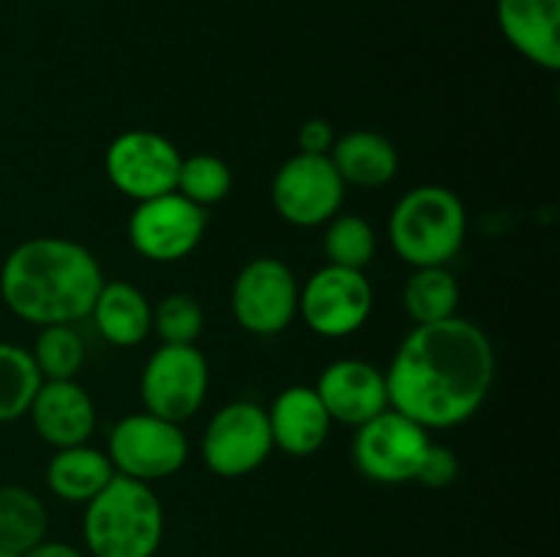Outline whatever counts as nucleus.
<instances>
[{"mask_svg":"<svg viewBox=\"0 0 560 557\" xmlns=\"http://www.w3.org/2000/svg\"><path fill=\"white\" fill-rule=\"evenodd\" d=\"M495 382V349L463 317L416 325L386 371L388 407L419 426L448 429L474 418Z\"/></svg>","mask_w":560,"mask_h":557,"instance_id":"1","label":"nucleus"},{"mask_svg":"<svg viewBox=\"0 0 560 557\" xmlns=\"http://www.w3.org/2000/svg\"><path fill=\"white\" fill-rule=\"evenodd\" d=\"M102 265L82 244L58 235L22 240L0 268L5 309L31 325H71L91 315Z\"/></svg>","mask_w":560,"mask_h":557,"instance_id":"2","label":"nucleus"},{"mask_svg":"<svg viewBox=\"0 0 560 557\" xmlns=\"http://www.w3.org/2000/svg\"><path fill=\"white\" fill-rule=\"evenodd\" d=\"M82 538L91 557H153L164 538V508L151 484L115 478L85 502Z\"/></svg>","mask_w":560,"mask_h":557,"instance_id":"3","label":"nucleus"},{"mask_svg":"<svg viewBox=\"0 0 560 557\" xmlns=\"http://www.w3.org/2000/svg\"><path fill=\"white\" fill-rule=\"evenodd\" d=\"M468 233L465 205L448 186L424 183L410 189L394 205L388 238L410 268L448 265L463 249Z\"/></svg>","mask_w":560,"mask_h":557,"instance_id":"4","label":"nucleus"},{"mask_svg":"<svg viewBox=\"0 0 560 557\" xmlns=\"http://www.w3.org/2000/svg\"><path fill=\"white\" fill-rule=\"evenodd\" d=\"M107 457L118 475L153 484L184 467L189 459V440L180 424L142 410L113 426Z\"/></svg>","mask_w":560,"mask_h":557,"instance_id":"5","label":"nucleus"},{"mask_svg":"<svg viewBox=\"0 0 560 557\" xmlns=\"http://www.w3.org/2000/svg\"><path fill=\"white\" fill-rule=\"evenodd\" d=\"M271 451L273 440L266 410L246 399L219 407L202 431V462L219 478H244L255 473Z\"/></svg>","mask_w":560,"mask_h":557,"instance_id":"6","label":"nucleus"},{"mask_svg":"<svg viewBox=\"0 0 560 557\" xmlns=\"http://www.w3.org/2000/svg\"><path fill=\"white\" fill-rule=\"evenodd\" d=\"M430 442V431L424 426L394 407H386L366 424L355 426V470L375 484H408L416 478Z\"/></svg>","mask_w":560,"mask_h":557,"instance_id":"7","label":"nucleus"},{"mask_svg":"<svg viewBox=\"0 0 560 557\" xmlns=\"http://www.w3.org/2000/svg\"><path fill=\"white\" fill-rule=\"evenodd\" d=\"M375 293L364 271L323 265L299 289V315L317 336L345 339L361 331L372 315Z\"/></svg>","mask_w":560,"mask_h":557,"instance_id":"8","label":"nucleus"},{"mask_svg":"<svg viewBox=\"0 0 560 557\" xmlns=\"http://www.w3.org/2000/svg\"><path fill=\"white\" fill-rule=\"evenodd\" d=\"M208 380V360L195 344H162L142 369V404L159 418L184 424L206 402Z\"/></svg>","mask_w":560,"mask_h":557,"instance_id":"9","label":"nucleus"},{"mask_svg":"<svg viewBox=\"0 0 560 557\" xmlns=\"http://www.w3.org/2000/svg\"><path fill=\"white\" fill-rule=\"evenodd\" d=\"M299 282L277 257H255L238 271L230 293L235 322L255 336H277L299 315Z\"/></svg>","mask_w":560,"mask_h":557,"instance_id":"10","label":"nucleus"},{"mask_svg":"<svg viewBox=\"0 0 560 557\" xmlns=\"http://www.w3.org/2000/svg\"><path fill=\"white\" fill-rule=\"evenodd\" d=\"M206 227V208L167 191L137 202L129 216V244L148 262H178L200 246Z\"/></svg>","mask_w":560,"mask_h":557,"instance_id":"11","label":"nucleus"},{"mask_svg":"<svg viewBox=\"0 0 560 557\" xmlns=\"http://www.w3.org/2000/svg\"><path fill=\"white\" fill-rule=\"evenodd\" d=\"M180 153L159 131L131 129L115 137L104 153V169L115 189L129 200L142 202L175 191Z\"/></svg>","mask_w":560,"mask_h":557,"instance_id":"12","label":"nucleus"},{"mask_svg":"<svg viewBox=\"0 0 560 557\" xmlns=\"http://www.w3.org/2000/svg\"><path fill=\"white\" fill-rule=\"evenodd\" d=\"M271 200L293 227H320L342 211L345 183L328 156L295 153L273 175Z\"/></svg>","mask_w":560,"mask_h":557,"instance_id":"13","label":"nucleus"},{"mask_svg":"<svg viewBox=\"0 0 560 557\" xmlns=\"http://www.w3.org/2000/svg\"><path fill=\"white\" fill-rule=\"evenodd\" d=\"M331 420L361 426L388 407L386 375L361 358H339L320 371L315 386Z\"/></svg>","mask_w":560,"mask_h":557,"instance_id":"14","label":"nucleus"},{"mask_svg":"<svg viewBox=\"0 0 560 557\" xmlns=\"http://www.w3.org/2000/svg\"><path fill=\"white\" fill-rule=\"evenodd\" d=\"M27 415L55 451L82 446L96 429V404L77 380H44Z\"/></svg>","mask_w":560,"mask_h":557,"instance_id":"15","label":"nucleus"},{"mask_svg":"<svg viewBox=\"0 0 560 557\" xmlns=\"http://www.w3.org/2000/svg\"><path fill=\"white\" fill-rule=\"evenodd\" d=\"M273 448L288 457H312L331 431V415L317 396L315 386H288L266 410Z\"/></svg>","mask_w":560,"mask_h":557,"instance_id":"16","label":"nucleus"},{"mask_svg":"<svg viewBox=\"0 0 560 557\" xmlns=\"http://www.w3.org/2000/svg\"><path fill=\"white\" fill-rule=\"evenodd\" d=\"M503 38L539 69H560V0H498Z\"/></svg>","mask_w":560,"mask_h":557,"instance_id":"17","label":"nucleus"},{"mask_svg":"<svg viewBox=\"0 0 560 557\" xmlns=\"http://www.w3.org/2000/svg\"><path fill=\"white\" fill-rule=\"evenodd\" d=\"M328 158L345 186L350 183L361 189H381L392 183L399 169V153L394 142L370 129L348 131L334 140Z\"/></svg>","mask_w":560,"mask_h":557,"instance_id":"18","label":"nucleus"},{"mask_svg":"<svg viewBox=\"0 0 560 557\" xmlns=\"http://www.w3.org/2000/svg\"><path fill=\"white\" fill-rule=\"evenodd\" d=\"M88 317H93V325L104 342L115 347H137L151 333L153 306L135 284L104 282Z\"/></svg>","mask_w":560,"mask_h":557,"instance_id":"19","label":"nucleus"},{"mask_svg":"<svg viewBox=\"0 0 560 557\" xmlns=\"http://www.w3.org/2000/svg\"><path fill=\"white\" fill-rule=\"evenodd\" d=\"M115 478V467L107 451L88 446L58 448L47 464V486L58 500L85 506L91 502L109 481Z\"/></svg>","mask_w":560,"mask_h":557,"instance_id":"20","label":"nucleus"},{"mask_svg":"<svg viewBox=\"0 0 560 557\" xmlns=\"http://www.w3.org/2000/svg\"><path fill=\"white\" fill-rule=\"evenodd\" d=\"M47 508L27 486H0V546L25 555L47 538Z\"/></svg>","mask_w":560,"mask_h":557,"instance_id":"21","label":"nucleus"},{"mask_svg":"<svg viewBox=\"0 0 560 557\" xmlns=\"http://www.w3.org/2000/svg\"><path fill=\"white\" fill-rule=\"evenodd\" d=\"M402 306L416 325L457 317L459 282L446 265L413 268L402 287Z\"/></svg>","mask_w":560,"mask_h":557,"instance_id":"22","label":"nucleus"},{"mask_svg":"<svg viewBox=\"0 0 560 557\" xmlns=\"http://www.w3.org/2000/svg\"><path fill=\"white\" fill-rule=\"evenodd\" d=\"M42 382L44 377L31 349L0 342V424L27 415Z\"/></svg>","mask_w":560,"mask_h":557,"instance_id":"23","label":"nucleus"},{"mask_svg":"<svg viewBox=\"0 0 560 557\" xmlns=\"http://www.w3.org/2000/svg\"><path fill=\"white\" fill-rule=\"evenodd\" d=\"M326 235H323V249H326L328 265L353 268L364 271L377 251L375 229L366 218L355 213H337L331 222H326Z\"/></svg>","mask_w":560,"mask_h":557,"instance_id":"24","label":"nucleus"},{"mask_svg":"<svg viewBox=\"0 0 560 557\" xmlns=\"http://www.w3.org/2000/svg\"><path fill=\"white\" fill-rule=\"evenodd\" d=\"M175 191L200 208L219 205L233 191V169L213 153H195L189 158H180Z\"/></svg>","mask_w":560,"mask_h":557,"instance_id":"25","label":"nucleus"},{"mask_svg":"<svg viewBox=\"0 0 560 557\" xmlns=\"http://www.w3.org/2000/svg\"><path fill=\"white\" fill-rule=\"evenodd\" d=\"M31 355L44 380H74L85 360V344L74 325H44Z\"/></svg>","mask_w":560,"mask_h":557,"instance_id":"26","label":"nucleus"},{"mask_svg":"<svg viewBox=\"0 0 560 557\" xmlns=\"http://www.w3.org/2000/svg\"><path fill=\"white\" fill-rule=\"evenodd\" d=\"M202 306L189 293H170L153 306V325L162 344H195L202 333Z\"/></svg>","mask_w":560,"mask_h":557,"instance_id":"27","label":"nucleus"},{"mask_svg":"<svg viewBox=\"0 0 560 557\" xmlns=\"http://www.w3.org/2000/svg\"><path fill=\"white\" fill-rule=\"evenodd\" d=\"M459 475V462L457 453L448 446H441V442H430L421 457L419 470H416V478L427 489H446L457 481Z\"/></svg>","mask_w":560,"mask_h":557,"instance_id":"28","label":"nucleus"},{"mask_svg":"<svg viewBox=\"0 0 560 557\" xmlns=\"http://www.w3.org/2000/svg\"><path fill=\"white\" fill-rule=\"evenodd\" d=\"M295 140H299V153H312V156H328L334 140H337V134H334V126L328 123V120L310 118V120H304V123H301Z\"/></svg>","mask_w":560,"mask_h":557,"instance_id":"29","label":"nucleus"},{"mask_svg":"<svg viewBox=\"0 0 560 557\" xmlns=\"http://www.w3.org/2000/svg\"><path fill=\"white\" fill-rule=\"evenodd\" d=\"M22 557H88L85 552L77 549L74 544H66V541H47L44 538L42 544L33 546L31 552H25Z\"/></svg>","mask_w":560,"mask_h":557,"instance_id":"30","label":"nucleus"},{"mask_svg":"<svg viewBox=\"0 0 560 557\" xmlns=\"http://www.w3.org/2000/svg\"><path fill=\"white\" fill-rule=\"evenodd\" d=\"M0 557H22V555H16V552H9V549H3V546H0Z\"/></svg>","mask_w":560,"mask_h":557,"instance_id":"31","label":"nucleus"}]
</instances>
